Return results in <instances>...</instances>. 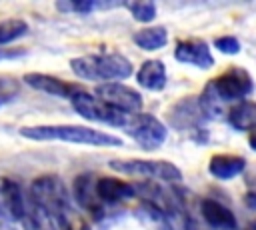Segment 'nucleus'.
I'll return each mask as SVG.
<instances>
[{
  "label": "nucleus",
  "instance_id": "nucleus-1",
  "mask_svg": "<svg viewBox=\"0 0 256 230\" xmlns=\"http://www.w3.org/2000/svg\"><path fill=\"white\" fill-rule=\"evenodd\" d=\"M20 136L30 140H62L72 144H88V146H120L122 140L118 136L76 126V124H38L20 128Z\"/></svg>",
  "mask_w": 256,
  "mask_h": 230
},
{
  "label": "nucleus",
  "instance_id": "nucleus-2",
  "mask_svg": "<svg viewBox=\"0 0 256 230\" xmlns=\"http://www.w3.org/2000/svg\"><path fill=\"white\" fill-rule=\"evenodd\" d=\"M72 72L82 80H122L132 74V64L122 54H86L70 62Z\"/></svg>",
  "mask_w": 256,
  "mask_h": 230
},
{
  "label": "nucleus",
  "instance_id": "nucleus-3",
  "mask_svg": "<svg viewBox=\"0 0 256 230\" xmlns=\"http://www.w3.org/2000/svg\"><path fill=\"white\" fill-rule=\"evenodd\" d=\"M28 196L38 204L42 206L52 218H56V214L60 210H64L66 206L72 204L70 200V194L66 190V184L54 176V174H44V176H38L30 188H28Z\"/></svg>",
  "mask_w": 256,
  "mask_h": 230
},
{
  "label": "nucleus",
  "instance_id": "nucleus-4",
  "mask_svg": "<svg viewBox=\"0 0 256 230\" xmlns=\"http://www.w3.org/2000/svg\"><path fill=\"white\" fill-rule=\"evenodd\" d=\"M74 110L86 118V120H92V122H104V124H110V126H118V128H124L126 120H128V112H122V110H116L112 106H108L106 102H102L100 98L84 92V90H78L72 98H70Z\"/></svg>",
  "mask_w": 256,
  "mask_h": 230
},
{
  "label": "nucleus",
  "instance_id": "nucleus-5",
  "mask_svg": "<svg viewBox=\"0 0 256 230\" xmlns=\"http://www.w3.org/2000/svg\"><path fill=\"white\" fill-rule=\"evenodd\" d=\"M122 130L126 134H130L146 150H154V148H158L166 140L164 124L158 118L150 116V114H140V112L130 114Z\"/></svg>",
  "mask_w": 256,
  "mask_h": 230
},
{
  "label": "nucleus",
  "instance_id": "nucleus-6",
  "mask_svg": "<svg viewBox=\"0 0 256 230\" xmlns=\"http://www.w3.org/2000/svg\"><path fill=\"white\" fill-rule=\"evenodd\" d=\"M110 168L122 174H132V176H146V178H154V180H180L182 172L180 168H176L170 162H162V160H112Z\"/></svg>",
  "mask_w": 256,
  "mask_h": 230
},
{
  "label": "nucleus",
  "instance_id": "nucleus-7",
  "mask_svg": "<svg viewBox=\"0 0 256 230\" xmlns=\"http://www.w3.org/2000/svg\"><path fill=\"white\" fill-rule=\"evenodd\" d=\"M208 86L214 90V94L222 102L240 100L242 96H246V94H250L254 90L250 74L246 70H242V68H230L228 72H224L218 78H214Z\"/></svg>",
  "mask_w": 256,
  "mask_h": 230
},
{
  "label": "nucleus",
  "instance_id": "nucleus-8",
  "mask_svg": "<svg viewBox=\"0 0 256 230\" xmlns=\"http://www.w3.org/2000/svg\"><path fill=\"white\" fill-rule=\"evenodd\" d=\"M96 98H100L108 106L128 112V114H136L142 110V96L134 88L124 86L120 82H104V84L96 86Z\"/></svg>",
  "mask_w": 256,
  "mask_h": 230
},
{
  "label": "nucleus",
  "instance_id": "nucleus-9",
  "mask_svg": "<svg viewBox=\"0 0 256 230\" xmlns=\"http://www.w3.org/2000/svg\"><path fill=\"white\" fill-rule=\"evenodd\" d=\"M74 198L78 206H82L86 212H90L96 220L104 218L106 204L100 200L96 192V176L94 174H80L74 180Z\"/></svg>",
  "mask_w": 256,
  "mask_h": 230
},
{
  "label": "nucleus",
  "instance_id": "nucleus-10",
  "mask_svg": "<svg viewBox=\"0 0 256 230\" xmlns=\"http://www.w3.org/2000/svg\"><path fill=\"white\" fill-rule=\"evenodd\" d=\"M24 202H26V192L22 190V186L12 178L0 176V214L6 216L8 220L20 222L24 212Z\"/></svg>",
  "mask_w": 256,
  "mask_h": 230
},
{
  "label": "nucleus",
  "instance_id": "nucleus-11",
  "mask_svg": "<svg viewBox=\"0 0 256 230\" xmlns=\"http://www.w3.org/2000/svg\"><path fill=\"white\" fill-rule=\"evenodd\" d=\"M24 84H28L30 88L34 90H40L44 94H50V96H58V98H72L80 88L74 86V84H68L64 82L62 78H56V76H50V74H40V72H30V74H24Z\"/></svg>",
  "mask_w": 256,
  "mask_h": 230
},
{
  "label": "nucleus",
  "instance_id": "nucleus-12",
  "mask_svg": "<svg viewBox=\"0 0 256 230\" xmlns=\"http://www.w3.org/2000/svg\"><path fill=\"white\" fill-rule=\"evenodd\" d=\"M174 58L184 62V64H194L198 68H210L214 64V58L210 54V48L204 40L190 38V40H180L174 48Z\"/></svg>",
  "mask_w": 256,
  "mask_h": 230
},
{
  "label": "nucleus",
  "instance_id": "nucleus-13",
  "mask_svg": "<svg viewBox=\"0 0 256 230\" xmlns=\"http://www.w3.org/2000/svg\"><path fill=\"white\" fill-rule=\"evenodd\" d=\"M96 192L100 196V200L108 206V204H118L122 200H128L132 196H136L132 184L122 182L118 178H110V176H102L96 178Z\"/></svg>",
  "mask_w": 256,
  "mask_h": 230
},
{
  "label": "nucleus",
  "instance_id": "nucleus-14",
  "mask_svg": "<svg viewBox=\"0 0 256 230\" xmlns=\"http://www.w3.org/2000/svg\"><path fill=\"white\" fill-rule=\"evenodd\" d=\"M22 230H56V222L54 218L42 208L38 206L26 192V202H24V212L20 218Z\"/></svg>",
  "mask_w": 256,
  "mask_h": 230
},
{
  "label": "nucleus",
  "instance_id": "nucleus-15",
  "mask_svg": "<svg viewBox=\"0 0 256 230\" xmlns=\"http://www.w3.org/2000/svg\"><path fill=\"white\" fill-rule=\"evenodd\" d=\"M202 208V216L204 220L212 226V228H222V230H236V216L230 212V208H226L224 204L206 198L200 204Z\"/></svg>",
  "mask_w": 256,
  "mask_h": 230
},
{
  "label": "nucleus",
  "instance_id": "nucleus-16",
  "mask_svg": "<svg viewBox=\"0 0 256 230\" xmlns=\"http://www.w3.org/2000/svg\"><path fill=\"white\" fill-rule=\"evenodd\" d=\"M138 84L148 90H162L166 86V68L162 60H146L138 70Z\"/></svg>",
  "mask_w": 256,
  "mask_h": 230
},
{
  "label": "nucleus",
  "instance_id": "nucleus-17",
  "mask_svg": "<svg viewBox=\"0 0 256 230\" xmlns=\"http://www.w3.org/2000/svg\"><path fill=\"white\" fill-rule=\"evenodd\" d=\"M210 174L220 178V180H230L234 178L236 174L244 172L246 168V160L240 158V156H226V154H218V156H212L210 160Z\"/></svg>",
  "mask_w": 256,
  "mask_h": 230
},
{
  "label": "nucleus",
  "instance_id": "nucleus-18",
  "mask_svg": "<svg viewBox=\"0 0 256 230\" xmlns=\"http://www.w3.org/2000/svg\"><path fill=\"white\" fill-rule=\"evenodd\" d=\"M228 122L236 130H254L256 128V102L242 100L228 110Z\"/></svg>",
  "mask_w": 256,
  "mask_h": 230
},
{
  "label": "nucleus",
  "instance_id": "nucleus-19",
  "mask_svg": "<svg viewBox=\"0 0 256 230\" xmlns=\"http://www.w3.org/2000/svg\"><path fill=\"white\" fill-rule=\"evenodd\" d=\"M54 222H56V226H58L60 230H92L90 224H88V220H86L72 204L66 206L64 210H60V212L56 214Z\"/></svg>",
  "mask_w": 256,
  "mask_h": 230
},
{
  "label": "nucleus",
  "instance_id": "nucleus-20",
  "mask_svg": "<svg viewBox=\"0 0 256 230\" xmlns=\"http://www.w3.org/2000/svg\"><path fill=\"white\" fill-rule=\"evenodd\" d=\"M166 40H168V34L160 26L158 28H146V30H140L134 34V42L144 50H158L166 44Z\"/></svg>",
  "mask_w": 256,
  "mask_h": 230
},
{
  "label": "nucleus",
  "instance_id": "nucleus-21",
  "mask_svg": "<svg viewBox=\"0 0 256 230\" xmlns=\"http://www.w3.org/2000/svg\"><path fill=\"white\" fill-rule=\"evenodd\" d=\"M26 34H28V24L20 18H8L0 22V46L12 44Z\"/></svg>",
  "mask_w": 256,
  "mask_h": 230
},
{
  "label": "nucleus",
  "instance_id": "nucleus-22",
  "mask_svg": "<svg viewBox=\"0 0 256 230\" xmlns=\"http://www.w3.org/2000/svg\"><path fill=\"white\" fill-rule=\"evenodd\" d=\"M20 94V82L10 74H0V108Z\"/></svg>",
  "mask_w": 256,
  "mask_h": 230
},
{
  "label": "nucleus",
  "instance_id": "nucleus-23",
  "mask_svg": "<svg viewBox=\"0 0 256 230\" xmlns=\"http://www.w3.org/2000/svg\"><path fill=\"white\" fill-rule=\"evenodd\" d=\"M110 6H120V2H58L56 8L64 12H92L96 8H110Z\"/></svg>",
  "mask_w": 256,
  "mask_h": 230
},
{
  "label": "nucleus",
  "instance_id": "nucleus-24",
  "mask_svg": "<svg viewBox=\"0 0 256 230\" xmlns=\"http://www.w3.org/2000/svg\"><path fill=\"white\" fill-rule=\"evenodd\" d=\"M124 6L132 12L134 20H138V22H150V20L156 16V6H154V2H128V4H124Z\"/></svg>",
  "mask_w": 256,
  "mask_h": 230
},
{
  "label": "nucleus",
  "instance_id": "nucleus-25",
  "mask_svg": "<svg viewBox=\"0 0 256 230\" xmlns=\"http://www.w3.org/2000/svg\"><path fill=\"white\" fill-rule=\"evenodd\" d=\"M214 46H216L220 52H224V54H238V52H240V44H238V40L232 38V36H220V38H216V40H214Z\"/></svg>",
  "mask_w": 256,
  "mask_h": 230
},
{
  "label": "nucleus",
  "instance_id": "nucleus-26",
  "mask_svg": "<svg viewBox=\"0 0 256 230\" xmlns=\"http://www.w3.org/2000/svg\"><path fill=\"white\" fill-rule=\"evenodd\" d=\"M244 202H246V206H248V208L256 210V192H248V194H246V198H244Z\"/></svg>",
  "mask_w": 256,
  "mask_h": 230
},
{
  "label": "nucleus",
  "instance_id": "nucleus-27",
  "mask_svg": "<svg viewBox=\"0 0 256 230\" xmlns=\"http://www.w3.org/2000/svg\"><path fill=\"white\" fill-rule=\"evenodd\" d=\"M246 182H248V186H252V188H254L252 192H256V170H254L252 174H248V176H246Z\"/></svg>",
  "mask_w": 256,
  "mask_h": 230
},
{
  "label": "nucleus",
  "instance_id": "nucleus-28",
  "mask_svg": "<svg viewBox=\"0 0 256 230\" xmlns=\"http://www.w3.org/2000/svg\"><path fill=\"white\" fill-rule=\"evenodd\" d=\"M250 148H252V150H256V134L250 138Z\"/></svg>",
  "mask_w": 256,
  "mask_h": 230
},
{
  "label": "nucleus",
  "instance_id": "nucleus-29",
  "mask_svg": "<svg viewBox=\"0 0 256 230\" xmlns=\"http://www.w3.org/2000/svg\"><path fill=\"white\" fill-rule=\"evenodd\" d=\"M246 230H256V220H254V222H250V224H248V228H246Z\"/></svg>",
  "mask_w": 256,
  "mask_h": 230
},
{
  "label": "nucleus",
  "instance_id": "nucleus-30",
  "mask_svg": "<svg viewBox=\"0 0 256 230\" xmlns=\"http://www.w3.org/2000/svg\"><path fill=\"white\" fill-rule=\"evenodd\" d=\"M188 230H192V228H190V226H188Z\"/></svg>",
  "mask_w": 256,
  "mask_h": 230
}]
</instances>
